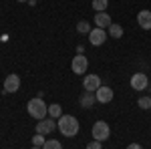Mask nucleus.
<instances>
[{
  "label": "nucleus",
  "mask_w": 151,
  "mask_h": 149,
  "mask_svg": "<svg viewBox=\"0 0 151 149\" xmlns=\"http://www.w3.org/2000/svg\"><path fill=\"white\" fill-rule=\"evenodd\" d=\"M109 35L113 36V38H121L123 36V26L121 24H111L109 26Z\"/></svg>",
  "instance_id": "2eb2a0df"
},
{
  "label": "nucleus",
  "mask_w": 151,
  "mask_h": 149,
  "mask_svg": "<svg viewBox=\"0 0 151 149\" xmlns=\"http://www.w3.org/2000/svg\"><path fill=\"white\" fill-rule=\"evenodd\" d=\"M70 69L75 75H85L87 69H89V58L85 57V55H77V57L73 58V63H70Z\"/></svg>",
  "instance_id": "20e7f679"
},
{
  "label": "nucleus",
  "mask_w": 151,
  "mask_h": 149,
  "mask_svg": "<svg viewBox=\"0 0 151 149\" xmlns=\"http://www.w3.org/2000/svg\"><path fill=\"white\" fill-rule=\"evenodd\" d=\"M87 149H101V141H91V143H89V145H87Z\"/></svg>",
  "instance_id": "412c9836"
},
{
  "label": "nucleus",
  "mask_w": 151,
  "mask_h": 149,
  "mask_svg": "<svg viewBox=\"0 0 151 149\" xmlns=\"http://www.w3.org/2000/svg\"><path fill=\"white\" fill-rule=\"evenodd\" d=\"M95 24H97L99 28H109V26L113 24V20H111V16H109L107 12H97V14H95Z\"/></svg>",
  "instance_id": "f8f14e48"
},
{
  "label": "nucleus",
  "mask_w": 151,
  "mask_h": 149,
  "mask_svg": "<svg viewBox=\"0 0 151 149\" xmlns=\"http://www.w3.org/2000/svg\"><path fill=\"white\" fill-rule=\"evenodd\" d=\"M20 89V77L18 75H8L4 81V93H16Z\"/></svg>",
  "instance_id": "9d476101"
},
{
  "label": "nucleus",
  "mask_w": 151,
  "mask_h": 149,
  "mask_svg": "<svg viewBox=\"0 0 151 149\" xmlns=\"http://www.w3.org/2000/svg\"><path fill=\"white\" fill-rule=\"evenodd\" d=\"M109 6V0H93V8L97 12H105Z\"/></svg>",
  "instance_id": "dca6fc26"
},
{
  "label": "nucleus",
  "mask_w": 151,
  "mask_h": 149,
  "mask_svg": "<svg viewBox=\"0 0 151 149\" xmlns=\"http://www.w3.org/2000/svg\"><path fill=\"white\" fill-rule=\"evenodd\" d=\"M137 24L143 30H151V10H141L137 14Z\"/></svg>",
  "instance_id": "9b49d317"
},
{
  "label": "nucleus",
  "mask_w": 151,
  "mask_h": 149,
  "mask_svg": "<svg viewBox=\"0 0 151 149\" xmlns=\"http://www.w3.org/2000/svg\"><path fill=\"white\" fill-rule=\"evenodd\" d=\"M26 111L28 115L36 119V121H40V119H47L48 115V105L40 99V97H35V99H30L28 103H26Z\"/></svg>",
  "instance_id": "f03ea898"
},
{
  "label": "nucleus",
  "mask_w": 151,
  "mask_h": 149,
  "mask_svg": "<svg viewBox=\"0 0 151 149\" xmlns=\"http://www.w3.org/2000/svg\"><path fill=\"white\" fill-rule=\"evenodd\" d=\"M42 149H63V145L58 143L57 139H47V143L42 145Z\"/></svg>",
  "instance_id": "a211bd4d"
},
{
  "label": "nucleus",
  "mask_w": 151,
  "mask_h": 149,
  "mask_svg": "<svg viewBox=\"0 0 151 149\" xmlns=\"http://www.w3.org/2000/svg\"><path fill=\"white\" fill-rule=\"evenodd\" d=\"M111 135V127L107 125L105 121H97L93 125V139L95 141H107Z\"/></svg>",
  "instance_id": "7ed1b4c3"
},
{
  "label": "nucleus",
  "mask_w": 151,
  "mask_h": 149,
  "mask_svg": "<svg viewBox=\"0 0 151 149\" xmlns=\"http://www.w3.org/2000/svg\"><path fill=\"white\" fill-rule=\"evenodd\" d=\"M147 85H149V79H147L145 73H135V75L131 77V87H133L135 91H145Z\"/></svg>",
  "instance_id": "39448f33"
},
{
  "label": "nucleus",
  "mask_w": 151,
  "mask_h": 149,
  "mask_svg": "<svg viewBox=\"0 0 151 149\" xmlns=\"http://www.w3.org/2000/svg\"><path fill=\"white\" fill-rule=\"evenodd\" d=\"M55 119H40L38 123H36V133H40V135H48L50 131H55Z\"/></svg>",
  "instance_id": "1a4fd4ad"
},
{
  "label": "nucleus",
  "mask_w": 151,
  "mask_h": 149,
  "mask_svg": "<svg viewBox=\"0 0 151 149\" xmlns=\"http://www.w3.org/2000/svg\"><path fill=\"white\" fill-rule=\"evenodd\" d=\"M45 143H47V139H45V135H40V133H36L35 137H32V145L35 147H42Z\"/></svg>",
  "instance_id": "6ab92c4d"
},
{
  "label": "nucleus",
  "mask_w": 151,
  "mask_h": 149,
  "mask_svg": "<svg viewBox=\"0 0 151 149\" xmlns=\"http://www.w3.org/2000/svg\"><path fill=\"white\" fill-rule=\"evenodd\" d=\"M141 109H151V97H141L139 101H137Z\"/></svg>",
  "instance_id": "aec40b11"
},
{
  "label": "nucleus",
  "mask_w": 151,
  "mask_h": 149,
  "mask_svg": "<svg viewBox=\"0 0 151 149\" xmlns=\"http://www.w3.org/2000/svg\"><path fill=\"white\" fill-rule=\"evenodd\" d=\"M48 115L52 117V119H58L60 115H63V107L58 103H52V105H48Z\"/></svg>",
  "instance_id": "4468645a"
},
{
  "label": "nucleus",
  "mask_w": 151,
  "mask_h": 149,
  "mask_svg": "<svg viewBox=\"0 0 151 149\" xmlns=\"http://www.w3.org/2000/svg\"><path fill=\"white\" fill-rule=\"evenodd\" d=\"M77 30H79L81 35H89V32H91L93 28L89 26V22H87V20H81V22L77 24Z\"/></svg>",
  "instance_id": "f3484780"
},
{
  "label": "nucleus",
  "mask_w": 151,
  "mask_h": 149,
  "mask_svg": "<svg viewBox=\"0 0 151 149\" xmlns=\"http://www.w3.org/2000/svg\"><path fill=\"white\" fill-rule=\"evenodd\" d=\"M105 40H107L105 28H99V26H97V28H93V30L89 32V42H91L93 46H101Z\"/></svg>",
  "instance_id": "423d86ee"
},
{
  "label": "nucleus",
  "mask_w": 151,
  "mask_h": 149,
  "mask_svg": "<svg viewBox=\"0 0 151 149\" xmlns=\"http://www.w3.org/2000/svg\"><path fill=\"white\" fill-rule=\"evenodd\" d=\"M95 101H97V97H95V93H89L85 91L81 95V99H79V103H81V107H85V109H91L95 105Z\"/></svg>",
  "instance_id": "ddd939ff"
},
{
  "label": "nucleus",
  "mask_w": 151,
  "mask_h": 149,
  "mask_svg": "<svg viewBox=\"0 0 151 149\" xmlns=\"http://www.w3.org/2000/svg\"><path fill=\"white\" fill-rule=\"evenodd\" d=\"M95 97H97V101H99V103H111V101H113V89L101 85V87L95 91Z\"/></svg>",
  "instance_id": "6e6552de"
},
{
  "label": "nucleus",
  "mask_w": 151,
  "mask_h": 149,
  "mask_svg": "<svg viewBox=\"0 0 151 149\" xmlns=\"http://www.w3.org/2000/svg\"><path fill=\"white\" fill-rule=\"evenodd\" d=\"M18 2H30V0H18Z\"/></svg>",
  "instance_id": "b1692460"
},
{
  "label": "nucleus",
  "mask_w": 151,
  "mask_h": 149,
  "mask_svg": "<svg viewBox=\"0 0 151 149\" xmlns=\"http://www.w3.org/2000/svg\"><path fill=\"white\" fill-rule=\"evenodd\" d=\"M83 87H85V91L95 93L101 87V77H99V75H87V77L83 79Z\"/></svg>",
  "instance_id": "0eeeda50"
},
{
  "label": "nucleus",
  "mask_w": 151,
  "mask_h": 149,
  "mask_svg": "<svg viewBox=\"0 0 151 149\" xmlns=\"http://www.w3.org/2000/svg\"><path fill=\"white\" fill-rule=\"evenodd\" d=\"M127 149H143V147H141L139 143H131V145H129V147H127Z\"/></svg>",
  "instance_id": "4be33fe9"
},
{
  "label": "nucleus",
  "mask_w": 151,
  "mask_h": 149,
  "mask_svg": "<svg viewBox=\"0 0 151 149\" xmlns=\"http://www.w3.org/2000/svg\"><path fill=\"white\" fill-rule=\"evenodd\" d=\"M57 127L65 137H75L79 133V119L73 115H60L57 121Z\"/></svg>",
  "instance_id": "f257e3e1"
},
{
  "label": "nucleus",
  "mask_w": 151,
  "mask_h": 149,
  "mask_svg": "<svg viewBox=\"0 0 151 149\" xmlns=\"http://www.w3.org/2000/svg\"><path fill=\"white\" fill-rule=\"evenodd\" d=\"M36 2H38V0H36Z\"/></svg>",
  "instance_id": "393cba45"
},
{
  "label": "nucleus",
  "mask_w": 151,
  "mask_h": 149,
  "mask_svg": "<svg viewBox=\"0 0 151 149\" xmlns=\"http://www.w3.org/2000/svg\"><path fill=\"white\" fill-rule=\"evenodd\" d=\"M30 149H42V147H35V145H32V147H30Z\"/></svg>",
  "instance_id": "5701e85b"
}]
</instances>
